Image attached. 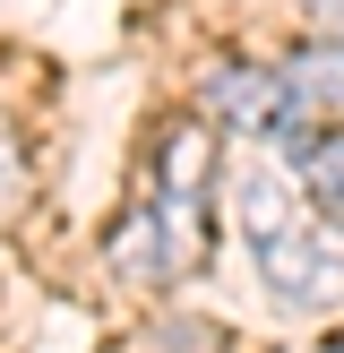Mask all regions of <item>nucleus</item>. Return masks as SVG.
I'll return each mask as SVG.
<instances>
[{
    "mask_svg": "<svg viewBox=\"0 0 344 353\" xmlns=\"http://www.w3.org/2000/svg\"><path fill=\"white\" fill-rule=\"evenodd\" d=\"M17 199V155H9V138H0V207Z\"/></svg>",
    "mask_w": 344,
    "mask_h": 353,
    "instance_id": "obj_7",
    "label": "nucleus"
},
{
    "mask_svg": "<svg viewBox=\"0 0 344 353\" xmlns=\"http://www.w3.org/2000/svg\"><path fill=\"white\" fill-rule=\"evenodd\" d=\"M284 95H292V112L310 130H344V43L336 34H310L284 61Z\"/></svg>",
    "mask_w": 344,
    "mask_h": 353,
    "instance_id": "obj_4",
    "label": "nucleus"
},
{
    "mask_svg": "<svg viewBox=\"0 0 344 353\" xmlns=\"http://www.w3.org/2000/svg\"><path fill=\"white\" fill-rule=\"evenodd\" d=\"M301 17H310L319 34H336V43H344V0H301Z\"/></svg>",
    "mask_w": 344,
    "mask_h": 353,
    "instance_id": "obj_6",
    "label": "nucleus"
},
{
    "mask_svg": "<svg viewBox=\"0 0 344 353\" xmlns=\"http://www.w3.org/2000/svg\"><path fill=\"white\" fill-rule=\"evenodd\" d=\"M292 181L327 224H344V130H292Z\"/></svg>",
    "mask_w": 344,
    "mask_h": 353,
    "instance_id": "obj_5",
    "label": "nucleus"
},
{
    "mask_svg": "<svg viewBox=\"0 0 344 353\" xmlns=\"http://www.w3.org/2000/svg\"><path fill=\"white\" fill-rule=\"evenodd\" d=\"M172 353H189V345H172Z\"/></svg>",
    "mask_w": 344,
    "mask_h": 353,
    "instance_id": "obj_8",
    "label": "nucleus"
},
{
    "mask_svg": "<svg viewBox=\"0 0 344 353\" xmlns=\"http://www.w3.org/2000/svg\"><path fill=\"white\" fill-rule=\"evenodd\" d=\"M250 268L284 310H336L344 302V224H327L319 207L275 216L267 233H250Z\"/></svg>",
    "mask_w": 344,
    "mask_h": 353,
    "instance_id": "obj_2",
    "label": "nucleus"
},
{
    "mask_svg": "<svg viewBox=\"0 0 344 353\" xmlns=\"http://www.w3.org/2000/svg\"><path fill=\"white\" fill-rule=\"evenodd\" d=\"M206 190H215V138L206 121H172L164 147H155V172H147V199L129 207L120 224V268L147 276V285H172L206 259Z\"/></svg>",
    "mask_w": 344,
    "mask_h": 353,
    "instance_id": "obj_1",
    "label": "nucleus"
},
{
    "mask_svg": "<svg viewBox=\"0 0 344 353\" xmlns=\"http://www.w3.org/2000/svg\"><path fill=\"white\" fill-rule=\"evenodd\" d=\"M206 103H215V121H233L241 138L301 130V112H292V95H284V69H215V78H206Z\"/></svg>",
    "mask_w": 344,
    "mask_h": 353,
    "instance_id": "obj_3",
    "label": "nucleus"
}]
</instances>
